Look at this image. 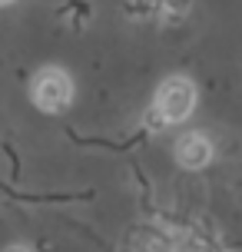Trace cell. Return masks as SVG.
I'll list each match as a JSON object with an SVG mask.
<instances>
[{
	"label": "cell",
	"mask_w": 242,
	"mask_h": 252,
	"mask_svg": "<svg viewBox=\"0 0 242 252\" xmlns=\"http://www.w3.org/2000/svg\"><path fill=\"white\" fill-rule=\"evenodd\" d=\"M156 110L166 123H186L189 113L196 110V87L186 76H169L156 90Z\"/></svg>",
	"instance_id": "cell-1"
},
{
	"label": "cell",
	"mask_w": 242,
	"mask_h": 252,
	"mask_svg": "<svg viewBox=\"0 0 242 252\" xmlns=\"http://www.w3.org/2000/svg\"><path fill=\"white\" fill-rule=\"evenodd\" d=\"M73 100V80L66 76V70L60 66H47L40 70L33 80V103H37L43 113H60L66 110Z\"/></svg>",
	"instance_id": "cell-2"
},
{
	"label": "cell",
	"mask_w": 242,
	"mask_h": 252,
	"mask_svg": "<svg viewBox=\"0 0 242 252\" xmlns=\"http://www.w3.org/2000/svg\"><path fill=\"white\" fill-rule=\"evenodd\" d=\"M176 159L186 169H203L212 159V143L203 133H186V136L176 139Z\"/></svg>",
	"instance_id": "cell-3"
},
{
	"label": "cell",
	"mask_w": 242,
	"mask_h": 252,
	"mask_svg": "<svg viewBox=\"0 0 242 252\" xmlns=\"http://www.w3.org/2000/svg\"><path fill=\"white\" fill-rule=\"evenodd\" d=\"M156 13H163L169 24H176L179 17L189 13V0H156Z\"/></svg>",
	"instance_id": "cell-4"
},
{
	"label": "cell",
	"mask_w": 242,
	"mask_h": 252,
	"mask_svg": "<svg viewBox=\"0 0 242 252\" xmlns=\"http://www.w3.org/2000/svg\"><path fill=\"white\" fill-rule=\"evenodd\" d=\"M63 13H70V17H73V20H70L73 27H83L90 20V3H87V0H66Z\"/></svg>",
	"instance_id": "cell-5"
},
{
	"label": "cell",
	"mask_w": 242,
	"mask_h": 252,
	"mask_svg": "<svg viewBox=\"0 0 242 252\" xmlns=\"http://www.w3.org/2000/svg\"><path fill=\"white\" fill-rule=\"evenodd\" d=\"M163 126H166V120L159 116V110L153 106V110L146 113V129H150V133H156V129H163Z\"/></svg>",
	"instance_id": "cell-6"
},
{
	"label": "cell",
	"mask_w": 242,
	"mask_h": 252,
	"mask_svg": "<svg viewBox=\"0 0 242 252\" xmlns=\"http://www.w3.org/2000/svg\"><path fill=\"white\" fill-rule=\"evenodd\" d=\"M7 252H30V249H27V246H10Z\"/></svg>",
	"instance_id": "cell-7"
},
{
	"label": "cell",
	"mask_w": 242,
	"mask_h": 252,
	"mask_svg": "<svg viewBox=\"0 0 242 252\" xmlns=\"http://www.w3.org/2000/svg\"><path fill=\"white\" fill-rule=\"evenodd\" d=\"M7 3H13V0H0V7H7Z\"/></svg>",
	"instance_id": "cell-8"
}]
</instances>
